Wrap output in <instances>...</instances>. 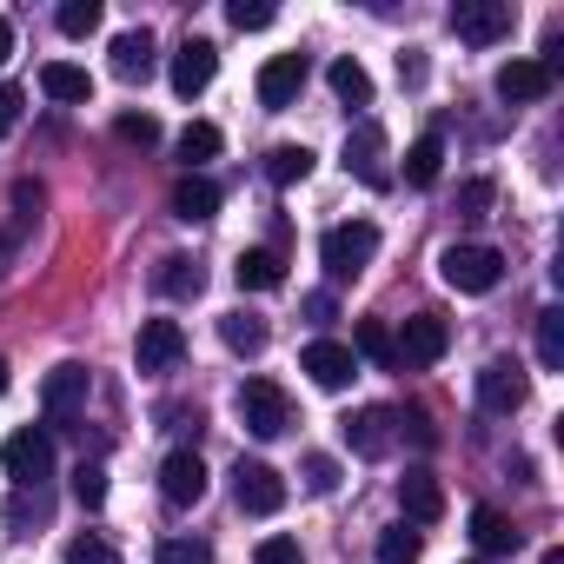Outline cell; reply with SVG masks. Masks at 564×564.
<instances>
[{
  "mask_svg": "<svg viewBox=\"0 0 564 564\" xmlns=\"http://www.w3.org/2000/svg\"><path fill=\"white\" fill-rule=\"evenodd\" d=\"M438 166H445V140H438V133H419V140L405 147V186H432Z\"/></svg>",
  "mask_w": 564,
  "mask_h": 564,
  "instance_id": "obj_25",
  "label": "cell"
},
{
  "mask_svg": "<svg viewBox=\"0 0 564 564\" xmlns=\"http://www.w3.org/2000/svg\"><path fill=\"white\" fill-rule=\"evenodd\" d=\"M471 544H478L485 557H511V551L524 544V531H518V524H511L505 511H491V505H478V511H471Z\"/></svg>",
  "mask_w": 564,
  "mask_h": 564,
  "instance_id": "obj_21",
  "label": "cell"
},
{
  "mask_svg": "<svg viewBox=\"0 0 564 564\" xmlns=\"http://www.w3.org/2000/svg\"><path fill=\"white\" fill-rule=\"evenodd\" d=\"M67 564H120V551H113L107 538H94V531H87V538H74V544H67Z\"/></svg>",
  "mask_w": 564,
  "mask_h": 564,
  "instance_id": "obj_40",
  "label": "cell"
},
{
  "mask_svg": "<svg viewBox=\"0 0 564 564\" xmlns=\"http://www.w3.org/2000/svg\"><path fill=\"white\" fill-rule=\"evenodd\" d=\"M300 366L313 372L319 392H346V386L359 379V359H352V346H339V339H313V346L300 352Z\"/></svg>",
  "mask_w": 564,
  "mask_h": 564,
  "instance_id": "obj_11",
  "label": "cell"
},
{
  "mask_svg": "<svg viewBox=\"0 0 564 564\" xmlns=\"http://www.w3.org/2000/svg\"><path fill=\"white\" fill-rule=\"evenodd\" d=\"M226 21H232L239 34H259V28L279 21V8H272V0H226Z\"/></svg>",
  "mask_w": 564,
  "mask_h": 564,
  "instance_id": "obj_33",
  "label": "cell"
},
{
  "mask_svg": "<svg viewBox=\"0 0 564 564\" xmlns=\"http://www.w3.org/2000/svg\"><path fill=\"white\" fill-rule=\"evenodd\" d=\"M87 392H94V379H87V366H80V359L54 366V372H47V386H41V412H47V432L74 425V419L87 412Z\"/></svg>",
  "mask_w": 564,
  "mask_h": 564,
  "instance_id": "obj_5",
  "label": "cell"
},
{
  "mask_svg": "<svg viewBox=\"0 0 564 564\" xmlns=\"http://www.w3.org/2000/svg\"><path fill=\"white\" fill-rule=\"evenodd\" d=\"M14 54V21H0V61Z\"/></svg>",
  "mask_w": 564,
  "mask_h": 564,
  "instance_id": "obj_45",
  "label": "cell"
},
{
  "mask_svg": "<svg viewBox=\"0 0 564 564\" xmlns=\"http://www.w3.org/2000/svg\"><path fill=\"white\" fill-rule=\"evenodd\" d=\"M0 392H8V359H0Z\"/></svg>",
  "mask_w": 564,
  "mask_h": 564,
  "instance_id": "obj_46",
  "label": "cell"
},
{
  "mask_svg": "<svg viewBox=\"0 0 564 564\" xmlns=\"http://www.w3.org/2000/svg\"><path fill=\"white\" fill-rule=\"evenodd\" d=\"M160 491H166V505H199L206 498V458L199 452H166V465H160Z\"/></svg>",
  "mask_w": 564,
  "mask_h": 564,
  "instance_id": "obj_15",
  "label": "cell"
},
{
  "mask_svg": "<svg viewBox=\"0 0 564 564\" xmlns=\"http://www.w3.org/2000/svg\"><path fill=\"white\" fill-rule=\"evenodd\" d=\"M232 498H239V511L272 518L279 505H286V478H279L265 458H239V465H232Z\"/></svg>",
  "mask_w": 564,
  "mask_h": 564,
  "instance_id": "obj_7",
  "label": "cell"
},
{
  "mask_svg": "<svg viewBox=\"0 0 564 564\" xmlns=\"http://www.w3.org/2000/svg\"><path fill=\"white\" fill-rule=\"evenodd\" d=\"M306 74H313L306 54H272V61L259 67V107H265V113H286V107L306 94Z\"/></svg>",
  "mask_w": 564,
  "mask_h": 564,
  "instance_id": "obj_10",
  "label": "cell"
},
{
  "mask_svg": "<svg viewBox=\"0 0 564 564\" xmlns=\"http://www.w3.org/2000/svg\"><path fill=\"white\" fill-rule=\"evenodd\" d=\"M232 279H239V293H272V286H286V259L272 246H252V252H239Z\"/></svg>",
  "mask_w": 564,
  "mask_h": 564,
  "instance_id": "obj_22",
  "label": "cell"
},
{
  "mask_svg": "<svg viewBox=\"0 0 564 564\" xmlns=\"http://www.w3.org/2000/svg\"><path fill=\"white\" fill-rule=\"evenodd\" d=\"M419 551H425L419 524H386L379 531V564H419Z\"/></svg>",
  "mask_w": 564,
  "mask_h": 564,
  "instance_id": "obj_30",
  "label": "cell"
},
{
  "mask_svg": "<svg viewBox=\"0 0 564 564\" xmlns=\"http://www.w3.org/2000/svg\"><path fill=\"white\" fill-rule=\"evenodd\" d=\"M74 498H80L87 511H100V505H107V465H87V458H80V471H74Z\"/></svg>",
  "mask_w": 564,
  "mask_h": 564,
  "instance_id": "obj_36",
  "label": "cell"
},
{
  "mask_svg": "<svg viewBox=\"0 0 564 564\" xmlns=\"http://www.w3.org/2000/svg\"><path fill=\"white\" fill-rule=\"evenodd\" d=\"M252 564H306V551H300V538H265L252 551Z\"/></svg>",
  "mask_w": 564,
  "mask_h": 564,
  "instance_id": "obj_41",
  "label": "cell"
},
{
  "mask_svg": "<svg viewBox=\"0 0 564 564\" xmlns=\"http://www.w3.org/2000/svg\"><path fill=\"white\" fill-rule=\"evenodd\" d=\"M438 279L452 293H491L505 279V259H498V246H445L438 252Z\"/></svg>",
  "mask_w": 564,
  "mask_h": 564,
  "instance_id": "obj_3",
  "label": "cell"
},
{
  "mask_svg": "<svg viewBox=\"0 0 564 564\" xmlns=\"http://www.w3.org/2000/svg\"><path fill=\"white\" fill-rule=\"evenodd\" d=\"M213 213H219V186H213L206 173H180V180H173V219L206 226Z\"/></svg>",
  "mask_w": 564,
  "mask_h": 564,
  "instance_id": "obj_19",
  "label": "cell"
},
{
  "mask_svg": "<svg viewBox=\"0 0 564 564\" xmlns=\"http://www.w3.org/2000/svg\"><path fill=\"white\" fill-rule=\"evenodd\" d=\"M392 346H399V366H405V372H425V366H438V359L452 352V326H445L438 313H412Z\"/></svg>",
  "mask_w": 564,
  "mask_h": 564,
  "instance_id": "obj_6",
  "label": "cell"
},
{
  "mask_svg": "<svg viewBox=\"0 0 564 564\" xmlns=\"http://www.w3.org/2000/svg\"><path fill=\"white\" fill-rule=\"evenodd\" d=\"M333 313H339V306H333V293H306V319H313V326H326Z\"/></svg>",
  "mask_w": 564,
  "mask_h": 564,
  "instance_id": "obj_44",
  "label": "cell"
},
{
  "mask_svg": "<svg viewBox=\"0 0 564 564\" xmlns=\"http://www.w3.org/2000/svg\"><path fill=\"white\" fill-rule=\"evenodd\" d=\"M113 133H120L127 147H153V140H160V120H153V113H120Z\"/></svg>",
  "mask_w": 564,
  "mask_h": 564,
  "instance_id": "obj_39",
  "label": "cell"
},
{
  "mask_svg": "<svg viewBox=\"0 0 564 564\" xmlns=\"http://www.w3.org/2000/svg\"><path fill=\"white\" fill-rule=\"evenodd\" d=\"M113 74H120V80H147V74H153V34H147V28H127V34L113 41Z\"/></svg>",
  "mask_w": 564,
  "mask_h": 564,
  "instance_id": "obj_24",
  "label": "cell"
},
{
  "mask_svg": "<svg viewBox=\"0 0 564 564\" xmlns=\"http://www.w3.org/2000/svg\"><path fill=\"white\" fill-rule=\"evenodd\" d=\"M557 87V74L544 67V61H505L498 67V100H511V107H531V100H544Z\"/></svg>",
  "mask_w": 564,
  "mask_h": 564,
  "instance_id": "obj_17",
  "label": "cell"
},
{
  "mask_svg": "<svg viewBox=\"0 0 564 564\" xmlns=\"http://www.w3.org/2000/svg\"><path fill=\"white\" fill-rule=\"evenodd\" d=\"M399 505H405V524H438L445 518V485L432 471H405L399 478Z\"/></svg>",
  "mask_w": 564,
  "mask_h": 564,
  "instance_id": "obj_18",
  "label": "cell"
},
{
  "mask_svg": "<svg viewBox=\"0 0 564 564\" xmlns=\"http://www.w3.org/2000/svg\"><path fill=\"white\" fill-rule=\"evenodd\" d=\"M524 399H531L524 366H518V359H485V372H478V405H485L491 419H511Z\"/></svg>",
  "mask_w": 564,
  "mask_h": 564,
  "instance_id": "obj_8",
  "label": "cell"
},
{
  "mask_svg": "<svg viewBox=\"0 0 564 564\" xmlns=\"http://www.w3.org/2000/svg\"><path fill=\"white\" fill-rule=\"evenodd\" d=\"M452 34L465 47H498L511 34V8H505V0H458V8H452Z\"/></svg>",
  "mask_w": 564,
  "mask_h": 564,
  "instance_id": "obj_9",
  "label": "cell"
},
{
  "mask_svg": "<svg viewBox=\"0 0 564 564\" xmlns=\"http://www.w3.org/2000/svg\"><path fill=\"white\" fill-rule=\"evenodd\" d=\"M491 199H498V186H491V180H465V186H458V199H452V213H458V219H485V213H491Z\"/></svg>",
  "mask_w": 564,
  "mask_h": 564,
  "instance_id": "obj_35",
  "label": "cell"
},
{
  "mask_svg": "<svg viewBox=\"0 0 564 564\" xmlns=\"http://www.w3.org/2000/svg\"><path fill=\"white\" fill-rule=\"evenodd\" d=\"M219 339H226L232 352H265V319H259V313H226V319H219Z\"/></svg>",
  "mask_w": 564,
  "mask_h": 564,
  "instance_id": "obj_28",
  "label": "cell"
},
{
  "mask_svg": "<svg viewBox=\"0 0 564 564\" xmlns=\"http://www.w3.org/2000/svg\"><path fill=\"white\" fill-rule=\"evenodd\" d=\"M346 173H359L366 186H392V166H386V133L372 120H359L346 133Z\"/></svg>",
  "mask_w": 564,
  "mask_h": 564,
  "instance_id": "obj_12",
  "label": "cell"
},
{
  "mask_svg": "<svg viewBox=\"0 0 564 564\" xmlns=\"http://www.w3.org/2000/svg\"><path fill=\"white\" fill-rule=\"evenodd\" d=\"M306 173H313V153H306V147H272V153H265V180H272V186H300Z\"/></svg>",
  "mask_w": 564,
  "mask_h": 564,
  "instance_id": "obj_27",
  "label": "cell"
},
{
  "mask_svg": "<svg viewBox=\"0 0 564 564\" xmlns=\"http://www.w3.org/2000/svg\"><path fill=\"white\" fill-rule=\"evenodd\" d=\"M153 564H213V544L206 538H166Z\"/></svg>",
  "mask_w": 564,
  "mask_h": 564,
  "instance_id": "obj_38",
  "label": "cell"
},
{
  "mask_svg": "<svg viewBox=\"0 0 564 564\" xmlns=\"http://www.w3.org/2000/svg\"><path fill=\"white\" fill-rule=\"evenodd\" d=\"M54 21H61L67 41H87V34L100 28V0H61V14H54Z\"/></svg>",
  "mask_w": 564,
  "mask_h": 564,
  "instance_id": "obj_32",
  "label": "cell"
},
{
  "mask_svg": "<svg viewBox=\"0 0 564 564\" xmlns=\"http://www.w3.org/2000/svg\"><path fill=\"white\" fill-rule=\"evenodd\" d=\"M213 74H219V47H213V41H186V47L173 54V94H180V100L206 94Z\"/></svg>",
  "mask_w": 564,
  "mask_h": 564,
  "instance_id": "obj_16",
  "label": "cell"
},
{
  "mask_svg": "<svg viewBox=\"0 0 564 564\" xmlns=\"http://www.w3.org/2000/svg\"><path fill=\"white\" fill-rule=\"evenodd\" d=\"M0 465H8V478L21 491H41L54 478V432L47 425H21L8 445H0Z\"/></svg>",
  "mask_w": 564,
  "mask_h": 564,
  "instance_id": "obj_1",
  "label": "cell"
},
{
  "mask_svg": "<svg viewBox=\"0 0 564 564\" xmlns=\"http://www.w3.org/2000/svg\"><path fill=\"white\" fill-rule=\"evenodd\" d=\"M392 425H399L392 405H366V412H352L339 432H346V445H352L359 458H386V452H392Z\"/></svg>",
  "mask_w": 564,
  "mask_h": 564,
  "instance_id": "obj_14",
  "label": "cell"
},
{
  "mask_svg": "<svg viewBox=\"0 0 564 564\" xmlns=\"http://www.w3.org/2000/svg\"><path fill=\"white\" fill-rule=\"evenodd\" d=\"M133 359H140V372H173V366L186 359V333H180V319H147Z\"/></svg>",
  "mask_w": 564,
  "mask_h": 564,
  "instance_id": "obj_13",
  "label": "cell"
},
{
  "mask_svg": "<svg viewBox=\"0 0 564 564\" xmlns=\"http://www.w3.org/2000/svg\"><path fill=\"white\" fill-rule=\"evenodd\" d=\"M8 524L28 538V524H47V491H14V505H8Z\"/></svg>",
  "mask_w": 564,
  "mask_h": 564,
  "instance_id": "obj_37",
  "label": "cell"
},
{
  "mask_svg": "<svg viewBox=\"0 0 564 564\" xmlns=\"http://www.w3.org/2000/svg\"><path fill=\"white\" fill-rule=\"evenodd\" d=\"M326 80H333V94H339L346 107H372V74H366L352 54H346V61H333V74H326Z\"/></svg>",
  "mask_w": 564,
  "mask_h": 564,
  "instance_id": "obj_26",
  "label": "cell"
},
{
  "mask_svg": "<svg viewBox=\"0 0 564 564\" xmlns=\"http://www.w3.org/2000/svg\"><path fill=\"white\" fill-rule=\"evenodd\" d=\"M153 286H160L166 300H199V293H206V265L186 259V252H166L160 272H153Z\"/></svg>",
  "mask_w": 564,
  "mask_h": 564,
  "instance_id": "obj_23",
  "label": "cell"
},
{
  "mask_svg": "<svg viewBox=\"0 0 564 564\" xmlns=\"http://www.w3.org/2000/svg\"><path fill=\"white\" fill-rule=\"evenodd\" d=\"M41 94L61 100V107H87V100H94V74L74 67V61H47V67H41Z\"/></svg>",
  "mask_w": 564,
  "mask_h": 564,
  "instance_id": "obj_20",
  "label": "cell"
},
{
  "mask_svg": "<svg viewBox=\"0 0 564 564\" xmlns=\"http://www.w3.org/2000/svg\"><path fill=\"white\" fill-rule=\"evenodd\" d=\"M352 359H372V366H399L392 326H386V319H366V326H359V339H352Z\"/></svg>",
  "mask_w": 564,
  "mask_h": 564,
  "instance_id": "obj_29",
  "label": "cell"
},
{
  "mask_svg": "<svg viewBox=\"0 0 564 564\" xmlns=\"http://www.w3.org/2000/svg\"><path fill=\"white\" fill-rule=\"evenodd\" d=\"M372 252H379V226H372V219H346V226H333V232L319 239V259H326V272L339 279V286L372 265Z\"/></svg>",
  "mask_w": 564,
  "mask_h": 564,
  "instance_id": "obj_2",
  "label": "cell"
},
{
  "mask_svg": "<svg viewBox=\"0 0 564 564\" xmlns=\"http://www.w3.org/2000/svg\"><path fill=\"white\" fill-rule=\"evenodd\" d=\"M219 147H226V140H219V127H213V120H193V127L180 133V160H186V173H193V166H206Z\"/></svg>",
  "mask_w": 564,
  "mask_h": 564,
  "instance_id": "obj_31",
  "label": "cell"
},
{
  "mask_svg": "<svg viewBox=\"0 0 564 564\" xmlns=\"http://www.w3.org/2000/svg\"><path fill=\"white\" fill-rule=\"evenodd\" d=\"M538 359H544L551 372L564 366V313H557V306H551V313H538Z\"/></svg>",
  "mask_w": 564,
  "mask_h": 564,
  "instance_id": "obj_34",
  "label": "cell"
},
{
  "mask_svg": "<svg viewBox=\"0 0 564 564\" xmlns=\"http://www.w3.org/2000/svg\"><path fill=\"white\" fill-rule=\"evenodd\" d=\"M306 485H313V491H339V465H333L326 452H313V458H306Z\"/></svg>",
  "mask_w": 564,
  "mask_h": 564,
  "instance_id": "obj_42",
  "label": "cell"
},
{
  "mask_svg": "<svg viewBox=\"0 0 564 564\" xmlns=\"http://www.w3.org/2000/svg\"><path fill=\"white\" fill-rule=\"evenodd\" d=\"M21 127V87H8V80H0V140H8Z\"/></svg>",
  "mask_w": 564,
  "mask_h": 564,
  "instance_id": "obj_43",
  "label": "cell"
},
{
  "mask_svg": "<svg viewBox=\"0 0 564 564\" xmlns=\"http://www.w3.org/2000/svg\"><path fill=\"white\" fill-rule=\"evenodd\" d=\"M232 405H239V425H246L252 438H279V432H293V399L279 392L272 379H246Z\"/></svg>",
  "mask_w": 564,
  "mask_h": 564,
  "instance_id": "obj_4",
  "label": "cell"
}]
</instances>
